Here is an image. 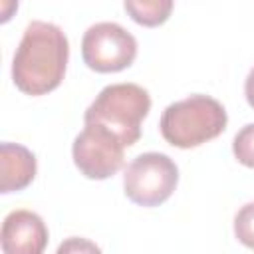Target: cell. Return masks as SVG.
Listing matches in <instances>:
<instances>
[{"label": "cell", "mask_w": 254, "mask_h": 254, "mask_svg": "<svg viewBox=\"0 0 254 254\" xmlns=\"http://www.w3.org/2000/svg\"><path fill=\"white\" fill-rule=\"evenodd\" d=\"M67 58L69 44L60 26L42 20L30 22L12 60L14 85L26 95L54 91L65 75Z\"/></svg>", "instance_id": "cell-1"}, {"label": "cell", "mask_w": 254, "mask_h": 254, "mask_svg": "<svg viewBox=\"0 0 254 254\" xmlns=\"http://www.w3.org/2000/svg\"><path fill=\"white\" fill-rule=\"evenodd\" d=\"M228 123L226 109L210 95L194 93L171 103L161 115L163 139L179 149L198 147L218 137Z\"/></svg>", "instance_id": "cell-2"}, {"label": "cell", "mask_w": 254, "mask_h": 254, "mask_svg": "<svg viewBox=\"0 0 254 254\" xmlns=\"http://www.w3.org/2000/svg\"><path fill=\"white\" fill-rule=\"evenodd\" d=\"M151 109V95L137 83H111L99 91L85 109L83 123H99L111 129L125 147L141 137V123Z\"/></svg>", "instance_id": "cell-3"}, {"label": "cell", "mask_w": 254, "mask_h": 254, "mask_svg": "<svg viewBox=\"0 0 254 254\" xmlns=\"http://www.w3.org/2000/svg\"><path fill=\"white\" fill-rule=\"evenodd\" d=\"M179 169L165 153H141L125 169V196L139 206H159L177 189Z\"/></svg>", "instance_id": "cell-4"}, {"label": "cell", "mask_w": 254, "mask_h": 254, "mask_svg": "<svg viewBox=\"0 0 254 254\" xmlns=\"http://www.w3.org/2000/svg\"><path fill=\"white\" fill-rule=\"evenodd\" d=\"M83 64L99 73H115L137 58V40L115 22H99L87 28L81 40Z\"/></svg>", "instance_id": "cell-5"}, {"label": "cell", "mask_w": 254, "mask_h": 254, "mask_svg": "<svg viewBox=\"0 0 254 254\" xmlns=\"http://www.w3.org/2000/svg\"><path fill=\"white\" fill-rule=\"evenodd\" d=\"M123 149L125 145L111 129L89 121L73 139L71 157L83 177L103 181L123 167Z\"/></svg>", "instance_id": "cell-6"}, {"label": "cell", "mask_w": 254, "mask_h": 254, "mask_svg": "<svg viewBox=\"0 0 254 254\" xmlns=\"http://www.w3.org/2000/svg\"><path fill=\"white\" fill-rule=\"evenodd\" d=\"M0 244L6 254H40L48 244V228L32 210H12L0 230Z\"/></svg>", "instance_id": "cell-7"}, {"label": "cell", "mask_w": 254, "mask_h": 254, "mask_svg": "<svg viewBox=\"0 0 254 254\" xmlns=\"http://www.w3.org/2000/svg\"><path fill=\"white\" fill-rule=\"evenodd\" d=\"M38 165L30 149L20 143L0 145V192L24 190L36 177Z\"/></svg>", "instance_id": "cell-8"}, {"label": "cell", "mask_w": 254, "mask_h": 254, "mask_svg": "<svg viewBox=\"0 0 254 254\" xmlns=\"http://www.w3.org/2000/svg\"><path fill=\"white\" fill-rule=\"evenodd\" d=\"M175 0H123L127 16L145 28L165 24L173 12Z\"/></svg>", "instance_id": "cell-9"}, {"label": "cell", "mask_w": 254, "mask_h": 254, "mask_svg": "<svg viewBox=\"0 0 254 254\" xmlns=\"http://www.w3.org/2000/svg\"><path fill=\"white\" fill-rule=\"evenodd\" d=\"M232 153L240 165L254 169V123L244 125L232 141Z\"/></svg>", "instance_id": "cell-10"}, {"label": "cell", "mask_w": 254, "mask_h": 254, "mask_svg": "<svg viewBox=\"0 0 254 254\" xmlns=\"http://www.w3.org/2000/svg\"><path fill=\"white\" fill-rule=\"evenodd\" d=\"M234 236L240 244L254 250V202H246L234 216Z\"/></svg>", "instance_id": "cell-11"}, {"label": "cell", "mask_w": 254, "mask_h": 254, "mask_svg": "<svg viewBox=\"0 0 254 254\" xmlns=\"http://www.w3.org/2000/svg\"><path fill=\"white\" fill-rule=\"evenodd\" d=\"M244 95H246V101L248 105L254 109V67L248 71L246 75V81H244Z\"/></svg>", "instance_id": "cell-12"}, {"label": "cell", "mask_w": 254, "mask_h": 254, "mask_svg": "<svg viewBox=\"0 0 254 254\" xmlns=\"http://www.w3.org/2000/svg\"><path fill=\"white\" fill-rule=\"evenodd\" d=\"M77 248H79V250H81V248H89V250H95V252H97V250H99V248H97V246H93V244H89V242H87V244H83V246H81V242H79V244H77V240H75V238H71V240H69V242H67V244H62V246H60V248H58V252H60V254H62V252H67V250H77Z\"/></svg>", "instance_id": "cell-13"}]
</instances>
